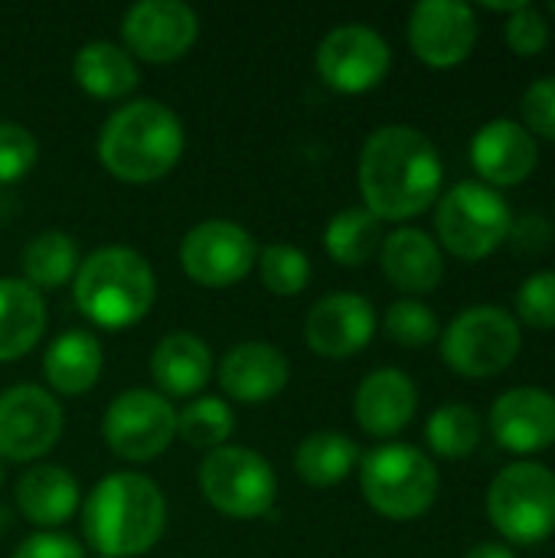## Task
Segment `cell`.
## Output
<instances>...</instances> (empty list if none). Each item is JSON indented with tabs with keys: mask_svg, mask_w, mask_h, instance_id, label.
<instances>
[{
	"mask_svg": "<svg viewBox=\"0 0 555 558\" xmlns=\"http://www.w3.org/2000/svg\"><path fill=\"white\" fill-rule=\"evenodd\" d=\"M357 183L363 209L379 222H409L438 203L445 163L425 131L412 124H383L363 141Z\"/></svg>",
	"mask_w": 555,
	"mask_h": 558,
	"instance_id": "6da1fadb",
	"label": "cell"
},
{
	"mask_svg": "<svg viewBox=\"0 0 555 558\" xmlns=\"http://www.w3.org/2000/svg\"><path fill=\"white\" fill-rule=\"evenodd\" d=\"M82 536L95 556H147L167 530L164 490L137 471L101 477L82 500Z\"/></svg>",
	"mask_w": 555,
	"mask_h": 558,
	"instance_id": "7a4b0ae2",
	"label": "cell"
},
{
	"mask_svg": "<svg viewBox=\"0 0 555 558\" xmlns=\"http://www.w3.org/2000/svg\"><path fill=\"white\" fill-rule=\"evenodd\" d=\"M186 150V131L173 108L154 98H134L114 108L95 141L98 163L131 186L167 177Z\"/></svg>",
	"mask_w": 555,
	"mask_h": 558,
	"instance_id": "3957f363",
	"label": "cell"
},
{
	"mask_svg": "<svg viewBox=\"0 0 555 558\" xmlns=\"http://www.w3.org/2000/svg\"><path fill=\"white\" fill-rule=\"evenodd\" d=\"M72 301L88 324L101 330H128L150 314L157 301V275L137 248L101 245L82 258L72 278Z\"/></svg>",
	"mask_w": 555,
	"mask_h": 558,
	"instance_id": "277c9868",
	"label": "cell"
},
{
	"mask_svg": "<svg viewBox=\"0 0 555 558\" xmlns=\"http://www.w3.org/2000/svg\"><path fill=\"white\" fill-rule=\"evenodd\" d=\"M360 490L379 517L409 523L435 507L442 477L425 451L415 445L389 441L360 458Z\"/></svg>",
	"mask_w": 555,
	"mask_h": 558,
	"instance_id": "5b68a950",
	"label": "cell"
},
{
	"mask_svg": "<svg viewBox=\"0 0 555 558\" xmlns=\"http://www.w3.org/2000/svg\"><path fill=\"white\" fill-rule=\"evenodd\" d=\"M438 245L461 262H484L514 235V213L500 190L481 180H461L435 203Z\"/></svg>",
	"mask_w": 555,
	"mask_h": 558,
	"instance_id": "8992f818",
	"label": "cell"
},
{
	"mask_svg": "<svg viewBox=\"0 0 555 558\" xmlns=\"http://www.w3.org/2000/svg\"><path fill=\"white\" fill-rule=\"evenodd\" d=\"M487 517L504 546H540L555 533V474L540 461L504 468L487 490Z\"/></svg>",
	"mask_w": 555,
	"mask_h": 558,
	"instance_id": "52a82bcc",
	"label": "cell"
},
{
	"mask_svg": "<svg viewBox=\"0 0 555 558\" xmlns=\"http://www.w3.org/2000/svg\"><path fill=\"white\" fill-rule=\"evenodd\" d=\"M520 350L523 330L500 304L464 307L442 333V360L464 379H491L507 373Z\"/></svg>",
	"mask_w": 555,
	"mask_h": 558,
	"instance_id": "ba28073f",
	"label": "cell"
},
{
	"mask_svg": "<svg viewBox=\"0 0 555 558\" xmlns=\"http://www.w3.org/2000/svg\"><path fill=\"white\" fill-rule=\"evenodd\" d=\"M200 490L206 504L229 520H262L278 500V474L265 454L222 445L203 458Z\"/></svg>",
	"mask_w": 555,
	"mask_h": 558,
	"instance_id": "9c48e42d",
	"label": "cell"
},
{
	"mask_svg": "<svg viewBox=\"0 0 555 558\" xmlns=\"http://www.w3.org/2000/svg\"><path fill=\"white\" fill-rule=\"evenodd\" d=\"M101 438L114 458L147 464L173 445L177 409L157 389H124L105 409Z\"/></svg>",
	"mask_w": 555,
	"mask_h": 558,
	"instance_id": "30bf717a",
	"label": "cell"
},
{
	"mask_svg": "<svg viewBox=\"0 0 555 558\" xmlns=\"http://www.w3.org/2000/svg\"><path fill=\"white\" fill-rule=\"evenodd\" d=\"M62 402L36 383H16L0 392V461L36 464L62 438Z\"/></svg>",
	"mask_w": 555,
	"mask_h": 558,
	"instance_id": "8fae6325",
	"label": "cell"
},
{
	"mask_svg": "<svg viewBox=\"0 0 555 558\" xmlns=\"http://www.w3.org/2000/svg\"><path fill=\"white\" fill-rule=\"evenodd\" d=\"M314 65L327 88L340 95H363L389 75L393 49L379 29L366 23H343L317 43Z\"/></svg>",
	"mask_w": 555,
	"mask_h": 558,
	"instance_id": "7c38bea8",
	"label": "cell"
},
{
	"mask_svg": "<svg viewBox=\"0 0 555 558\" xmlns=\"http://www.w3.org/2000/svg\"><path fill=\"white\" fill-rule=\"evenodd\" d=\"M258 258L252 232L232 219L196 222L180 242V268L200 288L239 284Z\"/></svg>",
	"mask_w": 555,
	"mask_h": 558,
	"instance_id": "4fadbf2b",
	"label": "cell"
},
{
	"mask_svg": "<svg viewBox=\"0 0 555 558\" xmlns=\"http://www.w3.org/2000/svg\"><path fill=\"white\" fill-rule=\"evenodd\" d=\"M200 36V16L183 0H141L124 10L121 39L134 59L167 65L183 59Z\"/></svg>",
	"mask_w": 555,
	"mask_h": 558,
	"instance_id": "5bb4252c",
	"label": "cell"
},
{
	"mask_svg": "<svg viewBox=\"0 0 555 558\" xmlns=\"http://www.w3.org/2000/svg\"><path fill=\"white\" fill-rule=\"evenodd\" d=\"M406 36L419 62L455 69L478 46V13L461 0H422L409 13Z\"/></svg>",
	"mask_w": 555,
	"mask_h": 558,
	"instance_id": "9a60e30c",
	"label": "cell"
},
{
	"mask_svg": "<svg viewBox=\"0 0 555 558\" xmlns=\"http://www.w3.org/2000/svg\"><path fill=\"white\" fill-rule=\"evenodd\" d=\"M379 317L370 298L353 291H337L321 298L304 320V343L324 360H350L370 347Z\"/></svg>",
	"mask_w": 555,
	"mask_h": 558,
	"instance_id": "2e32d148",
	"label": "cell"
},
{
	"mask_svg": "<svg viewBox=\"0 0 555 558\" xmlns=\"http://www.w3.org/2000/svg\"><path fill=\"white\" fill-rule=\"evenodd\" d=\"M491 438L510 454H540L555 445V396L543 386H514L500 392L487 415Z\"/></svg>",
	"mask_w": 555,
	"mask_h": 558,
	"instance_id": "e0dca14e",
	"label": "cell"
},
{
	"mask_svg": "<svg viewBox=\"0 0 555 558\" xmlns=\"http://www.w3.org/2000/svg\"><path fill=\"white\" fill-rule=\"evenodd\" d=\"M471 163L481 183L504 190L520 186L533 177L540 163L536 137L514 118H494L481 124L471 137Z\"/></svg>",
	"mask_w": 555,
	"mask_h": 558,
	"instance_id": "ac0fdd59",
	"label": "cell"
},
{
	"mask_svg": "<svg viewBox=\"0 0 555 558\" xmlns=\"http://www.w3.org/2000/svg\"><path fill=\"white\" fill-rule=\"evenodd\" d=\"M216 379L232 402L262 405L285 392V386L291 383V363L278 347L265 340H245L219 360Z\"/></svg>",
	"mask_w": 555,
	"mask_h": 558,
	"instance_id": "d6986e66",
	"label": "cell"
},
{
	"mask_svg": "<svg viewBox=\"0 0 555 558\" xmlns=\"http://www.w3.org/2000/svg\"><path fill=\"white\" fill-rule=\"evenodd\" d=\"M415 412H419V389L409 373L396 366H383L360 379L353 396V418L366 435L379 441L396 438L412 425Z\"/></svg>",
	"mask_w": 555,
	"mask_h": 558,
	"instance_id": "ffe728a7",
	"label": "cell"
},
{
	"mask_svg": "<svg viewBox=\"0 0 555 558\" xmlns=\"http://www.w3.org/2000/svg\"><path fill=\"white\" fill-rule=\"evenodd\" d=\"M379 265L383 275L396 291L406 298H422L438 291L445 278V255L435 235H429L419 226H399L393 229L379 245Z\"/></svg>",
	"mask_w": 555,
	"mask_h": 558,
	"instance_id": "44dd1931",
	"label": "cell"
},
{
	"mask_svg": "<svg viewBox=\"0 0 555 558\" xmlns=\"http://www.w3.org/2000/svg\"><path fill=\"white\" fill-rule=\"evenodd\" d=\"M216 360L200 333L173 330L150 353V379L164 399H196L213 379Z\"/></svg>",
	"mask_w": 555,
	"mask_h": 558,
	"instance_id": "7402d4cb",
	"label": "cell"
},
{
	"mask_svg": "<svg viewBox=\"0 0 555 558\" xmlns=\"http://www.w3.org/2000/svg\"><path fill=\"white\" fill-rule=\"evenodd\" d=\"M16 510L36 530H59L82 507L79 481L62 464H29L13 490Z\"/></svg>",
	"mask_w": 555,
	"mask_h": 558,
	"instance_id": "603a6c76",
	"label": "cell"
},
{
	"mask_svg": "<svg viewBox=\"0 0 555 558\" xmlns=\"http://www.w3.org/2000/svg\"><path fill=\"white\" fill-rule=\"evenodd\" d=\"M101 369L105 350L88 330H65L43 353V376L52 396L75 399L92 392L101 379Z\"/></svg>",
	"mask_w": 555,
	"mask_h": 558,
	"instance_id": "cb8c5ba5",
	"label": "cell"
},
{
	"mask_svg": "<svg viewBox=\"0 0 555 558\" xmlns=\"http://www.w3.org/2000/svg\"><path fill=\"white\" fill-rule=\"evenodd\" d=\"M72 78L85 95L101 98V101H118L137 88L141 69H137V59L124 46L108 43V39H92L75 52Z\"/></svg>",
	"mask_w": 555,
	"mask_h": 558,
	"instance_id": "d4e9b609",
	"label": "cell"
},
{
	"mask_svg": "<svg viewBox=\"0 0 555 558\" xmlns=\"http://www.w3.org/2000/svg\"><path fill=\"white\" fill-rule=\"evenodd\" d=\"M49 324L46 301L23 278H0V363L23 360Z\"/></svg>",
	"mask_w": 555,
	"mask_h": 558,
	"instance_id": "484cf974",
	"label": "cell"
},
{
	"mask_svg": "<svg viewBox=\"0 0 555 558\" xmlns=\"http://www.w3.org/2000/svg\"><path fill=\"white\" fill-rule=\"evenodd\" d=\"M360 445L343 432H314L294 451V471L307 487H337L360 468Z\"/></svg>",
	"mask_w": 555,
	"mask_h": 558,
	"instance_id": "4316f807",
	"label": "cell"
},
{
	"mask_svg": "<svg viewBox=\"0 0 555 558\" xmlns=\"http://www.w3.org/2000/svg\"><path fill=\"white\" fill-rule=\"evenodd\" d=\"M82 265L79 245L69 232L62 229H46L39 235H33L20 255V268H23V281L29 288L43 291H59L65 284H72L75 271Z\"/></svg>",
	"mask_w": 555,
	"mask_h": 558,
	"instance_id": "83f0119b",
	"label": "cell"
},
{
	"mask_svg": "<svg viewBox=\"0 0 555 558\" xmlns=\"http://www.w3.org/2000/svg\"><path fill=\"white\" fill-rule=\"evenodd\" d=\"M383 239H386L383 222L363 206L340 209L337 216H330V222L324 229V248L343 268L366 265L373 255H379Z\"/></svg>",
	"mask_w": 555,
	"mask_h": 558,
	"instance_id": "f1b7e54d",
	"label": "cell"
},
{
	"mask_svg": "<svg viewBox=\"0 0 555 558\" xmlns=\"http://www.w3.org/2000/svg\"><path fill=\"white\" fill-rule=\"evenodd\" d=\"M484 438V422L481 415L464 405V402H448V405H438L429 422H425V441L429 448L445 458V461H461V458H471L478 451Z\"/></svg>",
	"mask_w": 555,
	"mask_h": 558,
	"instance_id": "f546056e",
	"label": "cell"
},
{
	"mask_svg": "<svg viewBox=\"0 0 555 558\" xmlns=\"http://www.w3.org/2000/svg\"><path fill=\"white\" fill-rule=\"evenodd\" d=\"M236 435L232 405L219 396H196L183 409H177V438H183L196 451H216L229 445Z\"/></svg>",
	"mask_w": 555,
	"mask_h": 558,
	"instance_id": "4dcf8cb0",
	"label": "cell"
},
{
	"mask_svg": "<svg viewBox=\"0 0 555 558\" xmlns=\"http://www.w3.org/2000/svg\"><path fill=\"white\" fill-rule=\"evenodd\" d=\"M255 265H258L262 284L275 298H298L311 284V258L298 245L272 242V245L258 248Z\"/></svg>",
	"mask_w": 555,
	"mask_h": 558,
	"instance_id": "1f68e13d",
	"label": "cell"
},
{
	"mask_svg": "<svg viewBox=\"0 0 555 558\" xmlns=\"http://www.w3.org/2000/svg\"><path fill=\"white\" fill-rule=\"evenodd\" d=\"M383 327H386L389 340L406 350H422L442 337V324H438L435 311L419 298L393 301L383 314Z\"/></svg>",
	"mask_w": 555,
	"mask_h": 558,
	"instance_id": "d6a6232c",
	"label": "cell"
},
{
	"mask_svg": "<svg viewBox=\"0 0 555 558\" xmlns=\"http://www.w3.org/2000/svg\"><path fill=\"white\" fill-rule=\"evenodd\" d=\"M517 324L555 330V271H533L517 288Z\"/></svg>",
	"mask_w": 555,
	"mask_h": 558,
	"instance_id": "836d02e7",
	"label": "cell"
},
{
	"mask_svg": "<svg viewBox=\"0 0 555 558\" xmlns=\"http://www.w3.org/2000/svg\"><path fill=\"white\" fill-rule=\"evenodd\" d=\"M39 157V144L29 128L16 121H0V186L20 183Z\"/></svg>",
	"mask_w": 555,
	"mask_h": 558,
	"instance_id": "e575fe53",
	"label": "cell"
},
{
	"mask_svg": "<svg viewBox=\"0 0 555 558\" xmlns=\"http://www.w3.org/2000/svg\"><path fill=\"white\" fill-rule=\"evenodd\" d=\"M504 43L523 59L540 56L550 46V23L543 10H536L533 3H523L520 10H514L504 23Z\"/></svg>",
	"mask_w": 555,
	"mask_h": 558,
	"instance_id": "d590c367",
	"label": "cell"
},
{
	"mask_svg": "<svg viewBox=\"0 0 555 558\" xmlns=\"http://www.w3.org/2000/svg\"><path fill=\"white\" fill-rule=\"evenodd\" d=\"M520 124L543 141L555 144V75L536 78L520 98Z\"/></svg>",
	"mask_w": 555,
	"mask_h": 558,
	"instance_id": "8d00e7d4",
	"label": "cell"
},
{
	"mask_svg": "<svg viewBox=\"0 0 555 558\" xmlns=\"http://www.w3.org/2000/svg\"><path fill=\"white\" fill-rule=\"evenodd\" d=\"M13 558H85V549L75 536L59 533V530H36L33 536H26L16 549Z\"/></svg>",
	"mask_w": 555,
	"mask_h": 558,
	"instance_id": "74e56055",
	"label": "cell"
},
{
	"mask_svg": "<svg viewBox=\"0 0 555 558\" xmlns=\"http://www.w3.org/2000/svg\"><path fill=\"white\" fill-rule=\"evenodd\" d=\"M464 558H517V553L504 543H478L474 549H468Z\"/></svg>",
	"mask_w": 555,
	"mask_h": 558,
	"instance_id": "f35d334b",
	"label": "cell"
},
{
	"mask_svg": "<svg viewBox=\"0 0 555 558\" xmlns=\"http://www.w3.org/2000/svg\"><path fill=\"white\" fill-rule=\"evenodd\" d=\"M3 477H7V471H3V461H0V487H3Z\"/></svg>",
	"mask_w": 555,
	"mask_h": 558,
	"instance_id": "ab89813d",
	"label": "cell"
},
{
	"mask_svg": "<svg viewBox=\"0 0 555 558\" xmlns=\"http://www.w3.org/2000/svg\"><path fill=\"white\" fill-rule=\"evenodd\" d=\"M550 10H553V16H555V3H553V7H550Z\"/></svg>",
	"mask_w": 555,
	"mask_h": 558,
	"instance_id": "60d3db41",
	"label": "cell"
},
{
	"mask_svg": "<svg viewBox=\"0 0 555 558\" xmlns=\"http://www.w3.org/2000/svg\"><path fill=\"white\" fill-rule=\"evenodd\" d=\"M95 558H105V556H95Z\"/></svg>",
	"mask_w": 555,
	"mask_h": 558,
	"instance_id": "b9f144b4",
	"label": "cell"
}]
</instances>
